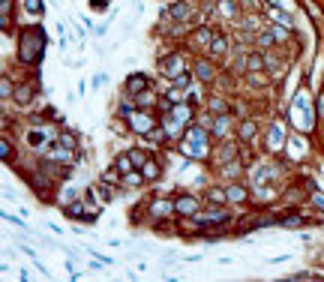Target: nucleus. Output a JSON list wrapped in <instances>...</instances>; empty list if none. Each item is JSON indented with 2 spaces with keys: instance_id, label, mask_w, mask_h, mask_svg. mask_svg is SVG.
I'll use <instances>...</instances> for the list:
<instances>
[{
  "instance_id": "obj_9",
  "label": "nucleus",
  "mask_w": 324,
  "mask_h": 282,
  "mask_svg": "<svg viewBox=\"0 0 324 282\" xmlns=\"http://www.w3.org/2000/svg\"><path fill=\"white\" fill-rule=\"evenodd\" d=\"M162 72H174V69H183V60H180V57H171V60H165L159 66Z\"/></svg>"
},
{
  "instance_id": "obj_16",
  "label": "nucleus",
  "mask_w": 324,
  "mask_h": 282,
  "mask_svg": "<svg viewBox=\"0 0 324 282\" xmlns=\"http://www.w3.org/2000/svg\"><path fill=\"white\" fill-rule=\"evenodd\" d=\"M213 51H216V54H222V51H225V39H222V36H216V39H213Z\"/></svg>"
},
{
  "instance_id": "obj_5",
  "label": "nucleus",
  "mask_w": 324,
  "mask_h": 282,
  "mask_svg": "<svg viewBox=\"0 0 324 282\" xmlns=\"http://www.w3.org/2000/svg\"><path fill=\"white\" fill-rule=\"evenodd\" d=\"M195 75H198L201 81H210V78H213V69H210L204 60H198V63H195Z\"/></svg>"
},
{
  "instance_id": "obj_15",
  "label": "nucleus",
  "mask_w": 324,
  "mask_h": 282,
  "mask_svg": "<svg viewBox=\"0 0 324 282\" xmlns=\"http://www.w3.org/2000/svg\"><path fill=\"white\" fill-rule=\"evenodd\" d=\"M219 6H222V12H225V15H234V12H237V3H234V0H222Z\"/></svg>"
},
{
  "instance_id": "obj_14",
  "label": "nucleus",
  "mask_w": 324,
  "mask_h": 282,
  "mask_svg": "<svg viewBox=\"0 0 324 282\" xmlns=\"http://www.w3.org/2000/svg\"><path fill=\"white\" fill-rule=\"evenodd\" d=\"M132 165H135V162H132V156H120V159H117V168H120V171H126V174L132 171Z\"/></svg>"
},
{
  "instance_id": "obj_6",
  "label": "nucleus",
  "mask_w": 324,
  "mask_h": 282,
  "mask_svg": "<svg viewBox=\"0 0 324 282\" xmlns=\"http://www.w3.org/2000/svg\"><path fill=\"white\" fill-rule=\"evenodd\" d=\"M192 9H189V3H174V9H171V18H186Z\"/></svg>"
},
{
  "instance_id": "obj_20",
  "label": "nucleus",
  "mask_w": 324,
  "mask_h": 282,
  "mask_svg": "<svg viewBox=\"0 0 324 282\" xmlns=\"http://www.w3.org/2000/svg\"><path fill=\"white\" fill-rule=\"evenodd\" d=\"M249 69H261V57L252 54V57H249Z\"/></svg>"
},
{
  "instance_id": "obj_13",
  "label": "nucleus",
  "mask_w": 324,
  "mask_h": 282,
  "mask_svg": "<svg viewBox=\"0 0 324 282\" xmlns=\"http://www.w3.org/2000/svg\"><path fill=\"white\" fill-rule=\"evenodd\" d=\"M24 9H27V12H33V15H36V12L42 15V0H24Z\"/></svg>"
},
{
  "instance_id": "obj_21",
  "label": "nucleus",
  "mask_w": 324,
  "mask_h": 282,
  "mask_svg": "<svg viewBox=\"0 0 324 282\" xmlns=\"http://www.w3.org/2000/svg\"><path fill=\"white\" fill-rule=\"evenodd\" d=\"M0 90H3V96H9V93H12V84H9V81L3 78V87H0Z\"/></svg>"
},
{
  "instance_id": "obj_1",
  "label": "nucleus",
  "mask_w": 324,
  "mask_h": 282,
  "mask_svg": "<svg viewBox=\"0 0 324 282\" xmlns=\"http://www.w3.org/2000/svg\"><path fill=\"white\" fill-rule=\"evenodd\" d=\"M42 48H45L42 30L27 27V30L21 33V48H18V54H21V60L24 63H36L39 57H42Z\"/></svg>"
},
{
  "instance_id": "obj_2",
  "label": "nucleus",
  "mask_w": 324,
  "mask_h": 282,
  "mask_svg": "<svg viewBox=\"0 0 324 282\" xmlns=\"http://www.w3.org/2000/svg\"><path fill=\"white\" fill-rule=\"evenodd\" d=\"M213 220H228V210H222V207H210L207 213H201V216H195V222H198V225H204V222L210 225V222H213Z\"/></svg>"
},
{
  "instance_id": "obj_10",
  "label": "nucleus",
  "mask_w": 324,
  "mask_h": 282,
  "mask_svg": "<svg viewBox=\"0 0 324 282\" xmlns=\"http://www.w3.org/2000/svg\"><path fill=\"white\" fill-rule=\"evenodd\" d=\"M30 96H33L30 87H18V90H15V99H18L21 105H27V102H30Z\"/></svg>"
},
{
  "instance_id": "obj_11",
  "label": "nucleus",
  "mask_w": 324,
  "mask_h": 282,
  "mask_svg": "<svg viewBox=\"0 0 324 282\" xmlns=\"http://www.w3.org/2000/svg\"><path fill=\"white\" fill-rule=\"evenodd\" d=\"M228 198H231V201H243V198H246V189L243 186H231L228 189Z\"/></svg>"
},
{
  "instance_id": "obj_17",
  "label": "nucleus",
  "mask_w": 324,
  "mask_h": 282,
  "mask_svg": "<svg viewBox=\"0 0 324 282\" xmlns=\"http://www.w3.org/2000/svg\"><path fill=\"white\" fill-rule=\"evenodd\" d=\"M9 153H12V147H9V141L3 138V141H0V156H3V159H9Z\"/></svg>"
},
{
  "instance_id": "obj_18",
  "label": "nucleus",
  "mask_w": 324,
  "mask_h": 282,
  "mask_svg": "<svg viewBox=\"0 0 324 282\" xmlns=\"http://www.w3.org/2000/svg\"><path fill=\"white\" fill-rule=\"evenodd\" d=\"M213 132H216V135H222V132H225V117H219V120H216V129H213Z\"/></svg>"
},
{
  "instance_id": "obj_19",
  "label": "nucleus",
  "mask_w": 324,
  "mask_h": 282,
  "mask_svg": "<svg viewBox=\"0 0 324 282\" xmlns=\"http://www.w3.org/2000/svg\"><path fill=\"white\" fill-rule=\"evenodd\" d=\"M147 138H150V141H162V129H153V132H147Z\"/></svg>"
},
{
  "instance_id": "obj_3",
  "label": "nucleus",
  "mask_w": 324,
  "mask_h": 282,
  "mask_svg": "<svg viewBox=\"0 0 324 282\" xmlns=\"http://www.w3.org/2000/svg\"><path fill=\"white\" fill-rule=\"evenodd\" d=\"M144 87H147V78L144 75H129V81H126V90L129 93H141Z\"/></svg>"
},
{
  "instance_id": "obj_8",
  "label": "nucleus",
  "mask_w": 324,
  "mask_h": 282,
  "mask_svg": "<svg viewBox=\"0 0 324 282\" xmlns=\"http://www.w3.org/2000/svg\"><path fill=\"white\" fill-rule=\"evenodd\" d=\"M174 207H177L180 213H195V201H192V198H180Z\"/></svg>"
},
{
  "instance_id": "obj_4",
  "label": "nucleus",
  "mask_w": 324,
  "mask_h": 282,
  "mask_svg": "<svg viewBox=\"0 0 324 282\" xmlns=\"http://www.w3.org/2000/svg\"><path fill=\"white\" fill-rule=\"evenodd\" d=\"M141 174H144V180H153V177H159V165H156L153 159H147V162L141 165Z\"/></svg>"
},
{
  "instance_id": "obj_22",
  "label": "nucleus",
  "mask_w": 324,
  "mask_h": 282,
  "mask_svg": "<svg viewBox=\"0 0 324 282\" xmlns=\"http://www.w3.org/2000/svg\"><path fill=\"white\" fill-rule=\"evenodd\" d=\"M315 204H318V207H324V195H321V192H315Z\"/></svg>"
},
{
  "instance_id": "obj_23",
  "label": "nucleus",
  "mask_w": 324,
  "mask_h": 282,
  "mask_svg": "<svg viewBox=\"0 0 324 282\" xmlns=\"http://www.w3.org/2000/svg\"><path fill=\"white\" fill-rule=\"evenodd\" d=\"M318 114H324V96L318 99Z\"/></svg>"
},
{
  "instance_id": "obj_12",
  "label": "nucleus",
  "mask_w": 324,
  "mask_h": 282,
  "mask_svg": "<svg viewBox=\"0 0 324 282\" xmlns=\"http://www.w3.org/2000/svg\"><path fill=\"white\" fill-rule=\"evenodd\" d=\"M240 135H243V141H252V138H255V126L243 123V126H240Z\"/></svg>"
},
{
  "instance_id": "obj_7",
  "label": "nucleus",
  "mask_w": 324,
  "mask_h": 282,
  "mask_svg": "<svg viewBox=\"0 0 324 282\" xmlns=\"http://www.w3.org/2000/svg\"><path fill=\"white\" fill-rule=\"evenodd\" d=\"M207 198H210V204H222V201L228 198V189H225V192H222V189H210V192H207Z\"/></svg>"
}]
</instances>
